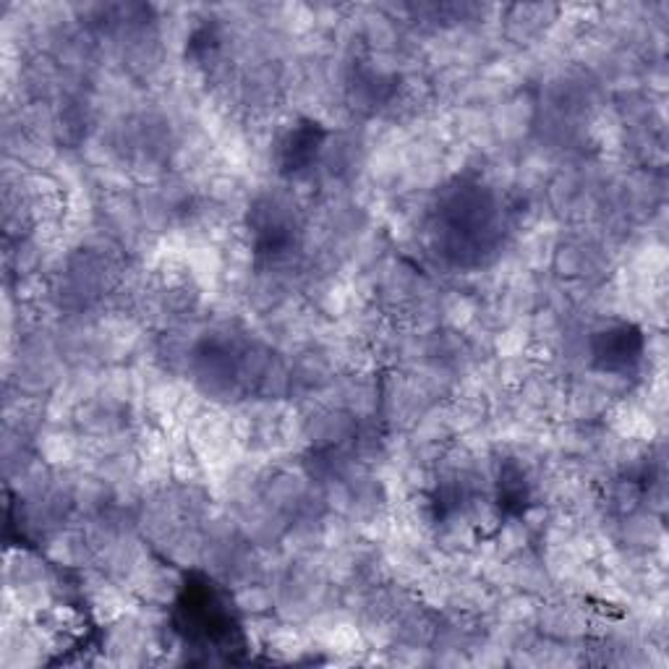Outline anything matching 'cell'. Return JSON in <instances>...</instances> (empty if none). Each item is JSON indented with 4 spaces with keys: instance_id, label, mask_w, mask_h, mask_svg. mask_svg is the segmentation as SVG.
I'll return each mask as SVG.
<instances>
[{
    "instance_id": "1",
    "label": "cell",
    "mask_w": 669,
    "mask_h": 669,
    "mask_svg": "<svg viewBox=\"0 0 669 669\" xmlns=\"http://www.w3.org/2000/svg\"><path fill=\"white\" fill-rule=\"evenodd\" d=\"M319 144H322V131L317 129V123H298L293 125L288 134L281 142V165L283 171L298 173L317 157Z\"/></svg>"
},
{
    "instance_id": "2",
    "label": "cell",
    "mask_w": 669,
    "mask_h": 669,
    "mask_svg": "<svg viewBox=\"0 0 669 669\" xmlns=\"http://www.w3.org/2000/svg\"><path fill=\"white\" fill-rule=\"evenodd\" d=\"M640 353V338L630 327H617V330L604 332L599 338L596 355L602 359L604 369H623L630 366Z\"/></svg>"
}]
</instances>
